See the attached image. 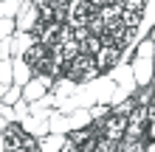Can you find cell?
<instances>
[{"label": "cell", "instance_id": "6da1fadb", "mask_svg": "<svg viewBox=\"0 0 155 152\" xmlns=\"http://www.w3.org/2000/svg\"><path fill=\"white\" fill-rule=\"evenodd\" d=\"M127 124H130V115L110 113V115H104V118L96 121V130H99V135H107V138H113V141H124Z\"/></svg>", "mask_w": 155, "mask_h": 152}, {"label": "cell", "instance_id": "3957f363", "mask_svg": "<svg viewBox=\"0 0 155 152\" xmlns=\"http://www.w3.org/2000/svg\"><path fill=\"white\" fill-rule=\"evenodd\" d=\"M118 59H121V45H116V42H104L102 51L96 53V65H99V70L116 68Z\"/></svg>", "mask_w": 155, "mask_h": 152}, {"label": "cell", "instance_id": "7a4b0ae2", "mask_svg": "<svg viewBox=\"0 0 155 152\" xmlns=\"http://www.w3.org/2000/svg\"><path fill=\"white\" fill-rule=\"evenodd\" d=\"M62 25H65V23H59V20H51V23H37V25H34V37H37L40 42H45V45H54V42H57L59 40V31H62Z\"/></svg>", "mask_w": 155, "mask_h": 152}, {"label": "cell", "instance_id": "9c48e42d", "mask_svg": "<svg viewBox=\"0 0 155 152\" xmlns=\"http://www.w3.org/2000/svg\"><path fill=\"white\" fill-rule=\"evenodd\" d=\"M90 37V28H87V25H76V28H74V40L76 42H85Z\"/></svg>", "mask_w": 155, "mask_h": 152}, {"label": "cell", "instance_id": "30bf717a", "mask_svg": "<svg viewBox=\"0 0 155 152\" xmlns=\"http://www.w3.org/2000/svg\"><path fill=\"white\" fill-rule=\"evenodd\" d=\"M144 6H147V0H124V8H130V11H144Z\"/></svg>", "mask_w": 155, "mask_h": 152}, {"label": "cell", "instance_id": "5bb4252c", "mask_svg": "<svg viewBox=\"0 0 155 152\" xmlns=\"http://www.w3.org/2000/svg\"><path fill=\"white\" fill-rule=\"evenodd\" d=\"M34 3H37V6H40V3H45V0H34Z\"/></svg>", "mask_w": 155, "mask_h": 152}, {"label": "cell", "instance_id": "5b68a950", "mask_svg": "<svg viewBox=\"0 0 155 152\" xmlns=\"http://www.w3.org/2000/svg\"><path fill=\"white\" fill-rule=\"evenodd\" d=\"M141 17H144V11H130V8H124V14H121V20H124V25L127 28H138L141 25Z\"/></svg>", "mask_w": 155, "mask_h": 152}, {"label": "cell", "instance_id": "8992f818", "mask_svg": "<svg viewBox=\"0 0 155 152\" xmlns=\"http://www.w3.org/2000/svg\"><path fill=\"white\" fill-rule=\"evenodd\" d=\"M40 20H42V23H51V20H57V8H54V3H51V0L40 3Z\"/></svg>", "mask_w": 155, "mask_h": 152}, {"label": "cell", "instance_id": "7c38bea8", "mask_svg": "<svg viewBox=\"0 0 155 152\" xmlns=\"http://www.w3.org/2000/svg\"><path fill=\"white\" fill-rule=\"evenodd\" d=\"M12 28H14V17H6L3 20V34H12Z\"/></svg>", "mask_w": 155, "mask_h": 152}, {"label": "cell", "instance_id": "8fae6325", "mask_svg": "<svg viewBox=\"0 0 155 152\" xmlns=\"http://www.w3.org/2000/svg\"><path fill=\"white\" fill-rule=\"evenodd\" d=\"M23 90L20 87H12V90H6V104H12V102H17V96H20Z\"/></svg>", "mask_w": 155, "mask_h": 152}, {"label": "cell", "instance_id": "ba28073f", "mask_svg": "<svg viewBox=\"0 0 155 152\" xmlns=\"http://www.w3.org/2000/svg\"><path fill=\"white\" fill-rule=\"evenodd\" d=\"M152 99H155V85H147V87L138 93V99H135V102H138V104H150Z\"/></svg>", "mask_w": 155, "mask_h": 152}, {"label": "cell", "instance_id": "9a60e30c", "mask_svg": "<svg viewBox=\"0 0 155 152\" xmlns=\"http://www.w3.org/2000/svg\"><path fill=\"white\" fill-rule=\"evenodd\" d=\"M116 3H124V0H116Z\"/></svg>", "mask_w": 155, "mask_h": 152}, {"label": "cell", "instance_id": "277c9868", "mask_svg": "<svg viewBox=\"0 0 155 152\" xmlns=\"http://www.w3.org/2000/svg\"><path fill=\"white\" fill-rule=\"evenodd\" d=\"M102 45H104L102 37H99V34H90V37L82 42V53H93V57H96V53L102 51Z\"/></svg>", "mask_w": 155, "mask_h": 152}, {"label": "cell", "instance_id": "4fadbf2b", "mask_svg": "<svg viewBox=\"0 0 155 152\" xmlns=\"http://www.w3.org/2000/svg\"><path fill=\"white\" fill-rule=\"evenodd\" d=\"M150 40H152V42H155V28H152V31H150Z\"/></svg>", "mask_w": 155, "mask_h": 152}, {"label": "cell", "instance_id": "52a82bcc", "mask_svg": "<svg viewBox=\"0 0 155 152\" xmlns=\"http://www.w3.org/2000/svg\"><path fill=\"white\" fill-rule=\"evenodd\" d=\"M150 57H155V42L147 37V40L138 45V59H150Z\"/></svg>", "mask_w": 155, "mask_h": 152}]
</instances>
